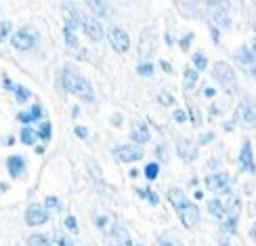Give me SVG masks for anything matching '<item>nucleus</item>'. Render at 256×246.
Masks as SVG:
<instances>
[{
    "label": "nucleus",
    "mask_w": 256,
    "mask_h": 246,
    "mask_svg": "<svg viewBox=\"0 0 256 246\" xmlns=\"http://www.w3.org/2000/svg\"><path fill=\"white\" fill-rule=\"evenodd\" d=\"M208 210H210L214 217H218L220 221L225 219V215H227V206H225V202H220V200H210Z\"/></svg>",
    "instance_id": "16"
},
{
    "label": "nucleus",
    "mask_w": 256,
    "mask_h": 246,
    "mask_svg": "<svg viewBox=\"0 0 256 246\" xmlns=\"http://www.w3.org/2000/svg\"><path fill=\"white\" fill-rule=\"evenodd\" d=\"M28 244L30 246H52V242L46 236H42V233H34V236H30Z\"/></svg>",
    "instance_id": "17"
},
{
    "label": "nucleus",
    "mask_w": 256,
    "mask_h": 246,
    "mask_svg": "<svg viewBox=\"0 0 256 246\" xmlns=\"http://www.w3.org/2000/svg\"><path fill=\"white\" fill-rule=\"evenodd\" d=\"M110 42H112L114 51L120 53V55H124V53H128V49H130V38H128V34L120 28L110 30Z\"/></svg>",
    "instance_id": "5"
},
{
    "label": "nucleus",
    "mask_w": 256,
    "mask_h": 246,
    "mask_svg": "<svg viewBox=\"0 0 256 246\" xmlns=\"http://www.w3.org/2000/svg\"><path fill=\"white\" fill-rule=\"evenodd\" d=\"M88 7L94 11V15H105L108 13V7H105L103 0H88Z\"/></svg>",
    "instance_id": "20"
},
{
    "label": "nucleus",
    "mask_w": 256,
    "mask_h": 246,
    "mask_svg": "<svg viewBox=\"0 0 256 246\" xmlns=\"http://www.w3.org/2000/svg\"><path fill=\"white\" fill-rule=\"evenodd\" d=\"M6 168H8V175L17 179V177L24 175V170H26V160L21 158V156H10V158H6Z\"/></svg>",
    "instance_id": "12"
},
{
    "label": "nucleus",
    "mask_w": 256,
    "mask_h": 246,
    "mask_svg": "<svg viewBox=\"0 0 256 246\" xmlns=\"http://www.w3.org/2000/svg\"><path fill=\"white\" fill-rule=\"evenodd\" d=\"M114 154L118 160H122V162H136V160L143 158V149L136 145H120L114 149Z\"/></svg>",
    "instance_id": "8"
},
{
    "label": "nucleus",
    "mask_w": 256,
    "mask_h": 246,
    "mask_svg": "<svg viewBox=\"0 0 256 246\" xmlns=\"http://www.w3.org/2000/svg\"><path fill=\"white\" fill-rule=\"evenodd\" d=\"M194 63H196V72H198V70H206L208 59L202 55V53H196V55H194Z\"/></svg>",
    "instance_id": "23"
},
{
    "label": "nucleus",
    "mask_w": 256,
    "mask_h": 246,
    "mask_svg": "<svg viewBox=\"0 0 256 246\" xmlns=\"http://www.w3.org/2000/svg\"><path fill=\"white\" fill-rule=\"evenodd\" d=\"M240 122L244 128H254L256 126V108H254V103L250 99H244L242 105H240Z\"/></svg>",
    "instance_id": "6"
},
{
    "label": "nucleus",
    "mask_w": 256,
    "mask_h": 246,
    "mask_svg": "<svg viewBox=\"0 0 256 246\" xmlns=\"http://www.w3.org/2000/svg\"><path fill=\"white\" fill-rule=\"evenodd\" d=\"M132 139L136 143H147L149 141V128L143 122H136L132 126Z\"/></svg>",
    "instance_id": "15"
},
{
    "label": "nucleus",
    "mask_w": 256,
    "mask_h": 246,
    "mask_svg": "<svg viewBox=\"0 0 256 246\" xmlns=\"http://www.w3.org/2000/svg\"><path fill=\"white\" fill-rule=\"evenodd\" d=\"M206 185L212 191H229V177L225 173H216L206 177Z\"/></svg>",
    "instance_id": "10"
},
{
    "label": "nucleus",
    "mask_w": 256,
    "mask_h": 246,
    "mask_svg": "<svg viewBox=\"0 0 256 246\" xmlns=\"http://www.w3.org/2000/svg\"><path fill=\"white\" fill-rule=\"evenodd\" d=\"M212 76H214L220 84L229 87V89L236 84V72H233L231 66H229V63H225V61H216L214 66H212Z\"/></svg>",
    "instance_id": "3"
},
{
    "label": "nucleus",
    "mask_w": 256,
    "mask_h": 246,
    "mask_svg": "<svg viewBox=\"0 0 256 246\" xmlns=\"http://www.w3.org/2000/svg\"><path fill=\"white\" fill-rule=\"evenodd\" d=\"M158 99L162 101V105H172V103H174V99L170 97L168 93H160V95H158Z\"/></svg>",
    "instance_id": "30"
},
{
    "label": "nucleus",
    "mask_w": 256,
    "mask_h": 246,
    "mask_svg": "<svg viewBox=\"0 0 256 246\" xmlns=\"http://www.w3.org/2000/svg\"><path fill=\"white\" fill-rule=\"evenodd\" d=\"M44 202H46L44 208H59V206H61V204H59V198H52V196H48Z\"/></svg>",
    "instance_id": "29"
},
{
    "label": "nucleus",
    "mask_w": 256,
    "mask_h": 246,
    "mask_svg": "<svg viewBox=\"0 0 256 246\" xmlns=\"http://www.w3.org/2000/svg\"><path fill=\"white\" fill-rule=\"evenodd\" d=\"M38 137L42 139V141H48V139H50V124H48V122H44V124L40 126V133H38Z\"/></svg>",
    "instance_id": "25"
},
{
    "label": "nucleus",
    "mask_w": 256,
    "mask_h": 246,
    "mask_svg": "<svg viewBox=\"0 0 256 246\" xmlns=\"http://www.w3.org/2000/svg\"><path fill=\"white\" fill-rule=\"evenodd\" d=\"M196 82H198V72L196 70H185V89H194L196 87Z\"/></svg>",
    "instance_id": "19"
},
{
    "label": "nucleus",
    "mask_w": 256,
    "mask_h": 246,
    "mask_svg": "<svg viewBox=\"0 0 256 246\" xmlns=\"http://www.w3.org/2000/svg\"><path fill=\"white\" fill-rule=\"evenodd\" d=\"M158 175H160V166H158L156 162H152V164H147V166H145V177H147L149 181H154Z\"/></svg>",
    "instance_id": "21"
},
{
    "label": "nucleus",
    "mask_w": 256,
    "mask_h": 246,
    "mask_svg": "<svg viewBox=\"0 0 256 246\" xmlns=\"http://www.w3.org/2000/svg\"><path fill=\"white\" fill-rule=\"evenodd\" d=\"M168 200H170V204H172V208L176 210L178 219L183 221L185 227L191 229V227H196L200 223V210H198V206L180 189H176V187L170 189L168 191Z\"/></svg>",
    "instance_id": "1"
},
{
    "label": "nucleus",
    "mask_w": 256,
    "mask_h": 246,
    "mask_svg": "<svg viewBox=\"0 0 256 246\" xmlns=\"http://www.w3.org/2000/svg\"><path fill=\"white\" fill-rule=\"evenodd\" d=\"M42 116V108L40 105H34L30 112H21V114H17V120L19 122H24V124H30V122H34V120H38Z\"/></svg>",
    "instance_id": "14"
},
{
    "label": "nucleus",
    "mask_w": 256,
    "mask_h": 246,
    "mask_svg": "<svg viewBox=\"0 0 256 246\" xmlns=\"http://www.w3.org/2000/svg\"><path fill=\"white\" fill-rule=\"evenodd\" d=\"M138 49H141V55H152L154 49H156V34L152 30L143 32L141 42H138Z\"/></svg>",
    "instance_id": "13"
},
{
    "label": "nucleus",
    "mask_w": 256,
    "mask_h": 246,
    "mask_svg": "<svg viewBox=\"0 0 256 246\" xmlns=\"http://www.w3.org/2000/svg\"><path fill=\"white\" fill-rule=\"evenodd\" d=\"M63 87H66L72 95H76L78 99H82V101H92L94 99L90 82L86 78H82L80 74L72 72V70H63Z\"/></svg>",
    "instance_id": "2"
},
{
    "label": "nucleus",
    "mask_w": 256,
    "mask_h": 246,
    "mask_svg": "<svg viewBox=\"0 0 256 246\" xmlns=\"http://www.w3.org/2000/svg\"><path fill=\"white\" fill-rule=\"evenodd\" d=\"M250 236H252V240L256 242V223H254V227H252V231H250Z\"/></svg>",
    "instance_id": "38"
},
{
    "label": "nucleus",
    "mask_w": 256,
    "mask_h": 246,
    "mask_svg": "<svg viewBox=\"0 0 256 246\" xmlns=\"http://www.w3.org/2000/svg\"><path fill=\"white\" fill-rule=\"evenodd\" d=\"M138 196H143V198H147L152 204H158V196L154 194V191H147V189H138Z\"/></svg>",
    "instance_id": "26"
},
{
    "label": "nucleus",
    "mask_w": 256,
    "mask_h": 246,
    "mask_svg": "<svg viewBox=\"0 0 256 246\" xmlns=\"http://www.w3.org/2000/svg\"><path fill=\"white\" fill-rule=\"evenodd\" d=\"M66 227H68L70 231H78V223H76V217H72V215H70V217L66 219Z\"/></svg>",
    "instance_id": "28"
},
{
    "label": "nucleus",
    "mask_w": 256,
    "mask_h": 246,
    "mask_svg": "<svg viewBox=\"0 0 256 246\" xmlns=\"http://www.w3.org/2000/svg\"><path fill=\"white\" fill-rule=\"evenodd\" d=\"M76 135H78L80 139H86V137H88V131H86L84 126H76Z\"/></svg>",
    "instance_id": "34"
},
{
    "label": "nucleus",
    "mask_w": 256,
    "mask_h": 246,
    "mask_svg": "<svg viewBox=\"0 0 256 246\" xmlns=\"http://www.w3.org/2000/svg\"><path fill=\"white\" fill-rule=\"evenodd\" d=\"M174 120H176V122H185V120H187V112H185V110H176V112H174Z\"/></svg>",
    "instance_id": "31"
},
{
    "label": "nucleus",
    "mask_w": 256,
    "mask_h": 246,
    "mask_svg": "<svg viewBox=\"0 0 256 246\" xmlns=\"http://www.w3.org/2000/svg\"><path fill=\"white\" fill-rule=\"evenodd\" d=\"M191 36H194V34H189V36H187L183 42H180V47H183V49H187V47H189V42H191Z\"/></svg>",
    "instance_id": "37"
},
{
    "label": "nucleus",
    "mask_w": 256,
    "mask_h": 246,
    "mask_svg": "<svg viewBox=\"0 0 256 246\" xmlns=\"http://www.w3.org/2000/svg\"><path fill=\"white\" fill-rule=\"evenodd\" d=\"M15 95H17V101L19 103H26L32 95H30V91L26 89V87H15Z\"/></svg>",
    "instance_id": "22"
},
{
    "label": "nucleus",
    "mask_w": 256,
    "mask_h": 246,
    "mask_svg": "<svg viewBox=\"0 0 256 246\" xmlns=\"http://www.w3.org/2000/svg\"><path fill=\"white\" fill-rule=\"evenodd\" d=\"M10 45H13L17 51H30L34 47V32L28 28L17 30L13 36H10Z\"/></svg>",
    "instance_id": "4"
},
{
    "label": "nucleus",
    "mask_w": 256,
    "mask_h": 246,
    "mask_svg": "<svg viewBox=\"0 0 256 246\" xmlns=\"http://www.w3.org/2000/svg\"><path fill=\"white\" fill-rule=\"evenodd\" d=\"M48 221V210L44 206H40V204H32L28 210H26V223L32 227H36V225H44V223Z\"/></svg>",
    "instance_id": "7"
},
{
    "label": "nucleus",
    "mask_w": 256,
    "mask_h": 246,
    "mask_svg": "<svg viewBox=\"0 0 256 246\" xmlns=\"http://www.w3.org/2000/svg\"><path fill=\"white\" fill-rule=\"evenodd\" d=\"M160 246H178L174 240H168V238H162L160 240Z\"/></svg>",
    "instance_id": "36"
},
{
    "label": "nucleus",
    "mask_w": 256,
    "mask_h": 246,
    "mask_svg": "<svg viewBox=\"0 0 256 246\" xmlns=\"http://www.w3.org/2000/svg\"><path fill=\"white\" fill-rule=\"evenodd\" d=\"M2 82H4V89H6V91H15V84H13V80L6 76V74L2 76Z\"/></svg>",
    "instance_id": "32"
},
{
    "label": "nucleus",
    "mask_w": 256,
    "mask_h": 246,
    "mask_svg": "<svg viewBox=\"0 0 256 246\" xmlns=\"http://www.w3.org/2000/svg\"><path fill=\"white\" fill-rule=\"evenodd\" d=\"M57 244H59V246H74L66 236H57Z\"/></svg>",
    "instance_id": "35"
},
{
    "label": "nucleus",
    "mask_w": 256,
    "mask_h": 246,
    "mask_svg": "<svg viewBox=\"0 0 256 246\" xmlns=\"http://www.w3.org/2000/svg\"><path fill=\"white\" fill-rule=\"evenodd\" d=\"M36 133L32 131V128H24V131H21V143L24 145H34L36 143Z\"/></svg>",
    "instance_id": "18"
},
{
    "label": "nucleus",
    "mask_w": 256,
    "mask_h": 246,
    "mask_svg": "<svg viewBox=\"0 0 256 246\" xmlns=\"http://www.w3.org/2000/svg\"><path fill=\"white\" fill-rule=\"evenodd\" d=\"M82 28L86 32V36L94 42H99L103 38V26L94 17H82Z\"/></svg>",
    "instance_id": "9"
},
{
    "label": "nucleus",
    "mask_w": 256,
    "mask_h": 246,
    "mask_svg": "<svg viewBox=\"0 0 256 246\" xmlns=\"http://www.w3.org/2000/svg\"><path fill=\"white\" fill-rule=\"evenodd\" d=\"M8 32H10V24L6 21V24H2V28H0V40L6 38V36H8Z\"/></svg>",
    "instance_id": "33"
},
{
    "label": "nucleus",
    "mask_w": 256,
    "mask_h": 246,
    "mask_svg": "<svg viewBox=\"0 0 256 246\" xmlns=\"http://www.w3.org/2000/svg\"><path fill=\"white\" fill-rule=\"evenodd\" d=\"M238 162H240V166H242L244 170H248V173H254V170H256V166H254V158H252V147H250V143H244V147H242V154H240V158H238Z\"/></svg>",
    "instance_id": "11"
},
{
    "label": "nucleus",
    "mask_w": 256,
    "mask_h": 246,
    "mask_svg": "<svg viewBox=\"0 0 256 246\" xmlns=\"http://www.w3.org/2000/svg\"><path fill=\"white\" fill-rule=\"evenodd\" d=\"M66 42H68V47L78 49V40H76V36H74V32L70 28H66Z\"/></svg>",
    "instance_id": "24"
},
{
    "label": "nucleus",
    "mask_w": 256,
    "mask_h": 246,
    "mask_svg": "<svg viewBox=\"0 0 256 246\" xmlns=\"http://www.w3.org/2000/svg\"><path fill=\"white\" fill-rule=\"evenodd\" d=\"M8 189V185L6 183H0V194H2V191H6Z\"/></svg>",
    "instance_id": "39"
},
{
    "label": "nucleus",
    "mask_w": 256,
    "mask_h": 246,
    "mask_svg": "<svg viewBox=\"0 0 256 246\" xmlns=\"http://www.w3.org/2000/svg\"><path fill=\"white\" fill-rule=\"evenodd\" d=\"M141 76H152L154 74V66H149V63H145V66H138V70H136Z\"/></svg>",
    "instance_id": "27"
}]
</instances>
